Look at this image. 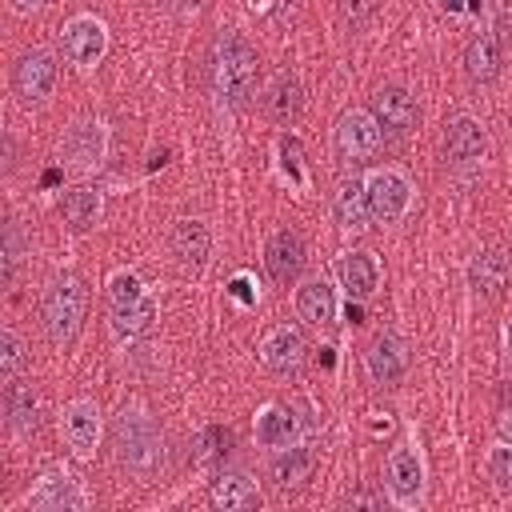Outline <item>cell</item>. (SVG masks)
Returning a JSON list of instances; mask_svg holds the SVG:
<instances>
[{"instance_id":"6da1fadb","label":"cell","mask_w":512,"mask_h":512,"mask_svg":"<svg viewBox=\"0 0 512 512\" xmlns=\"http://www.w3.org/2000/svg\"><path fill=\"white\" fill-rule=\"evenodd\" d=\"M208 84H212L216 100H224V104H248L256 96V84H260L256 48L244 36H236V32L216 36V44L208 52Z\"/></svg>"},{"instance_id":"7a4b0ae2","label":"cell","mask_w":512,"mask_h":512,"mask_svg":"<svg viewBox=\"0 0 512 512\" xmlns=\"http://www.w3.org/2000/svg\"><path fill=\"white\" fill-rule=\"evenodd\" d=\"M84 308H88V288L80 276H56L48 288H44V300H40V320H44V332L52 344H68L76 332H80V320H84Z\"/></svg>"},{"instance_id":"3957f363","label":"cell","mask_w":512,"mask_h":512,"mask_svg":"<svg viewBox=\"0 0 512 512\" xmlns=\"http://www.w3.org/2000/svg\"><path fill=\"white\" fill-rule=\"evenodd\" d=\"M116 452H120V460H124L132 472H152V468L160 464V456H164L160 436H156L152 424H148L144 416H136V412H124L120 424H116Z\"/></svg>"},{"instance_id":"277c9868","label":"cell","mask_w":512,"mask_h":512,"mask_svg":"<svg viewBox=\"0 0 512 512\" xmlns=\"http://www.w3.org/2000/svg\"><path fill=\"white\" fill-rule=\"evenodd\" d=\"M380 148V124L368 108H348L336 120V152L344 160H368Z\"/></svg>"},{"instance_id":"5b68a950","label":"cell","mask_w":512,"mask_h":512,"mask_svg":"<svg viewBox=\"0 0 512 512\" xmlns=\"http://www.w3.org/2000/svg\"><path fill=\"white\" fill-rule=\"evenodd\" d=\"M52 84H56V60L44 48H32L12 64V88L24 104H40L52 92Z\"/></svg>"},{"instance_id":"8992f818","label":"cell","mask_w":512,"mask_h":512,"mask_svg":"<svg viewBox=\"0 0 512 512\" xmlns=\"http://www.w3.org/2000/svg\"><path fill=\"white\" fill-rule=\"evenodd\" d=\"M368 112H372L376 124H380L384 132H392V136H408V132L416 128V120H420L416 100H412L404 88H396V84L376 88L372 100H368Z\"/></svg>"},{"instance_id":"52a82bcc","label":"cell","mask_w":512,"mask_h":512,"mask_svg":"<svg viewBox=\"0 0 512 512\" xmlns=\"http://www.w3.org/2000/svg\"><path fill=\"white\" fill-rule=\"evenodd\" d=\"M60 44H64V56L72 64H84L88 68V64H96L104 56L108 32H104V24L96 16H72L64 24V32H60Z\"/></svg>"},{"instance_id":"ba28073f","label":"cell","mask_w":512,"mask_h":512,"mask_svg":"<svg viewBox=\"0 0 512 512\" xmlns=\"http://www.w3.org/2000/svg\"><path fill=\"white\" fill-rule=\"evenodd\" d=\"M364 188H368V208H372V220H384V224H392V220H400L404 216V208H408V180L400 176V172H372L368 180H364Z\"/></svg>"},{"instance_id":"9c48e42d","label":"cell","mask_w":512,"mask_h":512,"mask_svg":"<svg viewBox=\"0 0 512 512\" xmlns=\"http://www.w3.org/2000/svg\"><path fill=\"white\" fill-rule=\"evenodd\" d=\"M304 356H308L304 332H300V328H288V324H284V328H272V332L264 336V344H260V360H264V368L276 372V376L300 372Z\"/></svg>"},{"instance_id":"30bf717a","label":"cell","mask_w":512,"mask_h":512,"mask_svg":"<svg viewBox=\"0 0 512 512\" xmlns=\"http://www.w3.org/2000/svg\"><path fill=\"white\" fill-rule=\"evenodd\" d=\"M264 268H268V276L276 284H292L300 276V268H304V240H300V232H292V228L272 232V240L264 248Z\"/></svg>"},{"instance_id":"8fae6325","label":"cell","mask_w":512,"mask_h":512,"mask_svg":"<svg viewBox=\"0 0 512 512\" xmlns=\"http://www.w3.org/2000/svg\"><path fill=\"white\" fill-rule=\"evenodd\" d=\"M364 364H368V376H372L376 384L392 388V384H400V380H404V368H408V352H404V344H400L392 332H380V336L368 344V352H364Z\"/></svg>"},{"instance_id":"7c38bea8","label":"cell","mask_w":512,"mask_h":512,"mask_svg":"<svg viewBox=\"0 0 512 512\" xmlns=\"http://www.w3.org/2000/svg\"><path fill=\"white\" fill-rule=\"evenodd\" d=\"M388 488H392V496H396L400 504H412V500L420 496V488H424V468H420L416 448L400 444V448L388 456Z\"/></svg>"},{"instance_id":"4fadbf2b","label":"cell","mask_w":512,"mask_h":512,"mask_svg":"<svg viewBox=\"0 0 512 512\" xmlns=\"http://www.w3.org/2000/svg\"><path fill=\"white\" fill-rule=\"evenodd\" d=\"M444 152L456 164H476L488 152V136H484V128L472 116H456L448 124V132H444Z\"/></svg>"},{"instance_id":"5bb4252c","label":"cell","mask_w":512,"mask_h":512,"mask_svg":"<svg viewBox=\"0 0 512 512\" xmlns=\"http://www.w3.org/2000/svg\"><path fill=\"white\" fill-rule=\"evenodd\" d=\"M96 436H100V412H96V404H88V400L68 404L64 408V440H68V448L80 452V456H88L96 448Z\"/></svg>"},{"instance_id":"9a60e30c","label":"cell","mask_w":512,"mask_h":512,"mask_svg":"<svg viewBox=\"0 0 512 512\" xmlns=\"http://www.w3.org/2000/svg\"><path fill=\"white\" fill-rule=\"evenodd\" d=\"M208 500H212L216 508H228V512L260 508V492H256V484H252L244 472H220V476L208 484Z\"/></svg>"},{"instance_id":"2e32d148","label":"cell","mask_w":512,"mask_h":512,"mask_svg":"<svg viewBox=\"0 0 512 512\" xmlns=\"http://www.w3.org/2000/svg\"><path fill=\"white\" fill-rule=\"evenodd\" d=\"M340 284H344V292H348L352 300H368V296L376 292V284H380V264H376V256H372V252H348V256L340 260Z\"/></svg>"},{"instance_id":"e0dca14e","label":"cell","mask_w":512,"mask_h":512,"mask_svg":"<svg viewBox=\"0 0 512 512\" xmlns=\"http://www.w3.org/2000/svg\"><path fill=\"white\" fill-rule=\"evenodd\" d=\"M4 416L16 432H32L40 424V396L28 380H8L4 388Z\"/></svg>"},{"instance_id":"ac0fdd59","label":"cell","mask_w":512,"mask_h":512,"mask_svg":"<svg viewBox=\"0 0 512 512\" xmlns=\"http://www.w3.org/2000/svg\"><path fill=\"white\" fill-rule=\"evenodd\" d=\"M32 508H44V512H76V508H84V496H80V488H76V480L68 472L64 476L52 472L32 492Z\"/></svg>"},{"instance_id":"d6986e66","label":"cell","mask_w":512,"mask_h":512,"mask_svg":"<svg viewBox=\"0 0 512 512\" xmlns=\"http://www.w3.org/2000/svg\"><path fill=\"white\" fill-rule=\"evenodd\" d=\"M264 108H268V116H272L276 124H288V120L300 116V108H304V92H300V84H296L292 72H276V76H272L268 96H264Z\"/></svg>"},{"instance_id":"ffe728a7","label":"cell","mask_w":512,"mask_h":512,"mask_svg":"<svg viewBox=\"0 0 512 512\" xmlns=\"http://www.w3.org/2000/svg\"><path fill=\"white\" fill-rule=\"evenodd\" d=\"M296 312H300V320H308V324H316V328L332 324V316H336V296H332V288H328L324 280H304V284L296 288Z\"/></svg>"},{"instance_id":"44dd1931","label":"cell","mask_w":512,"mask_h":512,"mask_svg":"<svg viewBox=\"0 0 512 512\" xmlns=\"http://www.w3.org/2000/svg\"><path fill=\"white\" fill-rule=\"evenodd\" d=\"M332 212L344 228H364L372 220V208H368V188L360 180H344L336 192H332Z\"/></svg>"},{"instance_id":"7402d4cb","label":"cell","mask_w":512,"mask_h":512,"mask_svg":"<svg viewBox=\"0 0 512 512\" xmlns=\"http://www.w3.org/2000/svg\"><path fill=\"white\" fill-rule=\"evenodd\" d=\"M172 252H176V260L184 268H192V272L204 268V260H208V228L200 220H180L176 232H172Z\"/></svg>"},{"instance_id":"603a6c76","label":"cell","mask_w":512,"mask_h":512,"mask_svg":"<svg viewBox=\"0 0 512 512\" xmlns=\"http://www.w3.org/2000/svg\"><path fill=\"white\" fill-rule=\"evenodd\" d=\"M312 468H316V456H312L308 448L288 444V448H280V456L272 460V480H276L280 492H288V488H300V484L312 476Z\"/></svg>"},{"instance_id":"cb8c5ba5","label":"cell","mask_w":512,"mask_h":512,"mask_svg":"<svg viewBox=\"0 0 512 512\" xmlns=\"http://www.w3.org/2000/svg\"><path fill=\"white\" fill-rule=\"evenodd\" d=\"M156 300L152 296H144V300H136L132 308H116V312H108V320H112V332L120 336V340H136V336H148L152 328H156Z\"/></svg>"},{"instance_id":"d4e9b609","label":"cell","mask_w":512,"mask_h":512,"mask_svg":"<svg viewBox=\"0 0 512 512\" xmlns=\"http://www.w3.org/2000/svg\"><path fill=\"white\" fill-rule=\"evenodd\" d=\"M464 72L480 84H488L496 72H500V44L496 36H472L464 44Z\"/></svg>"},{"instance_id":"484cf974","label":"cell","mask_w":512,"mask_h":512,"mask_svg":"<svg viewBox=\"0 0 512 512\" xmlns=\"http://www.w3.org/2000/svg\"><path fill=\"white\" fill-rule=\"evenodd\" d=\"M468 280H472V288L480 296H500L504 284H508V260L500 252H480L472 260V268H468Z\"/></svg>"},{"instance_id":"4316f807","label":"cell","mask_w":512,"mask_h":512,"mask_svg":"<svg viewBox=\"0 0 512 512\" xmlns=\"http://www.w3.org/2000/svg\"><path fill=\"white\" fill-rule=\"evenodd\" d=\"M256 440L264 448H288L296 440V416L288 408H264L256 420Z\"/></svg>"},{"instance_id":"83f0119b","label":"cell","mask_w":512,"mask_h":512,"mask_svg":"<svg viewBox=\"0 0 512 512\" xmlns=\"http://www.w3.org/2000/svg\"><path fill=\"white\" fill-rule=\"evenodd\" d=\"M60 216H64L68 228H92L96 216H100V196L92 188H72L60 200Z\"/></svg>"},{"instance_id":"f1b7e54d","label":"cell","mask_w":512,"mask_h":512,"mask_svg":"<svg viewBox=\"0 0 512 512\" xmlns=\"http://www.w3.org/2000/svg\"><path fill=\"white\" fill-rule=\"evenodd\" d=\"M148 292L140 288V280L132 276V272H116L112 280H108V312H116V308H132L136 300H144Z\"/></svg>"},{"instance_id":"f546056e","label":"cell","mask_w":512,"mask_h":512,"mask_svg":"<svg viewBox=\"0 0 512 512\" xmlns=\"http://www.w3.org/2000/svg\"><path fill=\"white\" fill-rule=\"evenodd\" d=\"M68 156H72L76 164H92V160H100V132H96L92 124H80V128L68 136Z\"/></svg>"},{"instance_id":"4dcf8cb0","label":"cell","mask_w":512,"mask_h":512,"mask_svg":"<svg viewBox=\"0 0 512 512\" xmlns=\"http://www.w3.org/2000/svg\"><path fill=\"white\" fill-rule=\"evenodd\" d=\"M20 364H24V340L8 328V332H0V376L4 380H16Z\"/></svg>"},{"instance_id":"1f68e13d","label":"cell","mask_w":512,"mask_h":512,"mask_svg":"<svg viewBox=\"0 0 512 512\" xmlns=\"http://www.w3.org/2000/svg\"><path fill=\"white\" fill-rule=\"evenodd\" d=\"M488 476L496 480V488H512V444L504 440L500 448H492L488 456Z\"/></svg>"},{"instance_id":"d6a6232c","label":"cell","mask_w":512,"mask_h":512,"mask_svg":"<svg viewBox=\"0 0 512 512\" xmlns=\"http://www.w3.org/2000/svg\"><path fill=\"white\" fill-rule=\"evenodd\" d=\"M376 12V0H340V16L352 24V28H364Z\"/></svg>"},{"instance_id":"836d02e7","label":"cell","mask_w":512,"mask_h":512,"mask_svg":"<svg viewBox=\"0 0 512 512\" xmlns=\"http://www.w3.org/2000/svg\"><path fill=\"white\" fill-rule=\"evenodd\" d=\"M8 244H4V280H12V272H16V264H20V232H16V224H8Z\"/></svg>"},{"instance_id":"e575fe53","label":"cell","mask_w":512,"mask_h":512,"mask_svg":"<svg viewBox=\"0 0 512 512\" xmlns=\"http://www.w3.org/2000/svg\"><path fill=\"white\" fill-rule=\"evenodd\" d=\"M280 156H284V168L292 172V180H300V144L292 136L280 140Z\"/></svg>"},{"instance_id":"d590c367","label":"cell","mask_w":512,"mask_h":512,"mask_svg":"<svg viewBox=\"0 0 512 512\" xmlns=\"http://www.w3.org/2000/svg\"><path fill=\"white\" fill-rule=\"evenodd\" d=\"M440 8H444V12H452V16H460V12L476 8V0H440Z\"/></svg>"},{"instance_id":"8d00e7d4","label":"cell","mask_w":512,"mask_h":512,"mask_svg":"<svg viewBox=\"0 0 512 512\" xmlns=\"http://www.w3.org/2000/svg\"><path fill=\"white\" fill-rule=\"evenodd\" d=\"M348 508H380L376 496H348Z\"/></svg>"},{"instance_id":"74e56055","label":"cell","mask_w":512,"mask_h":512,"mask_svg":"<svg viewBox=\"0 0 512 512\" xmlns=\"http://www.w3.org/2000/svg\"><path fill=\"white\" fill-rule=\"evenodd\" d=\"M48 0H12V8L16 12H36V8H44Z\"/></svg>"},{"instance_id":"f35d334b","label":"cell","mask_w":512,"mask_h":512,"mask_svg":"<svg viewBox=\"0 0 512 512\" xmlns=\"http://www.w3.org/2000/svg\"><path fill=\"white\" fill-rule=\"evenodd\" d=\"M500 436L512 444V412H508V416H500Z\"/></svg>"},{"instance_id":"ab89813d","label":"cell","mask_w":512,"mask_h":512,"mask_svg":"<svg viewBox=\"0 0 512 512\" xmlns=\"http://www.w3.org/2000/svg\"><path fill=\"white\" fill-rule=\"evenodd\" d=\"M232 292H236V296H244V300H248V280H236V284H232Z\"/></svg>"},{"instance_id":"60d3db41","label":"cell","mask_w":512,"mask_h":512,"mask_svg":"<svg viewBox=\"0 0 512 512\" xmlns=\"http://www.w3.org/2000/svg\"><path fill=\"white\" fill-rule=\"evenodd\" d=\"M504 344H508V352H512V324L504 328Z\"/></svg>"}]
</instances>
